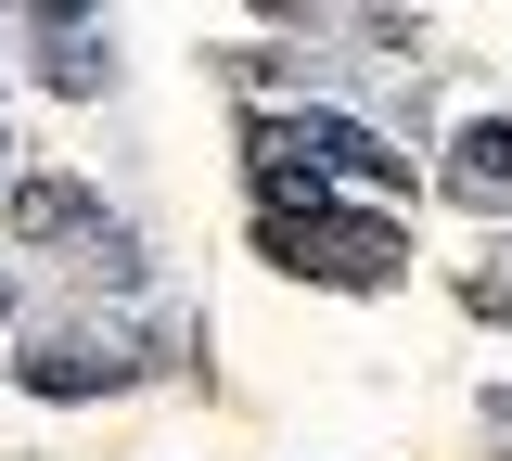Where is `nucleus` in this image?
<instances>
[{"label":"nucleus","mask_w":512,"mask_h":461,"mask_svg":"<svg viewBox=\"0 0 512 461\" xmlns=\"http://www.w3.org/2000/svg\"><path fill=\"white\" fill-rule=\"evenodd\" d=\"M256 244H269V269H295V282H346V295H372V282H397V218H346V205H320V218H256Z\"/></svg>","instance_id":"nucleus-1"},{"label":"nucleus","mask_w":512,"mask_h":461,"mask_svg":"<svg viewBox=\"0 0 512 461\" xmlns=\"http://www.w3.org/2000/svg\"><path fill=\"white\" fill-rule=\"evenodd\" d=\"M26 39H39V77H52L64 103H90V90H103V65H116L90 13H26Z\"/></svg>","instance_id":"nucleus-2"},{"label":"nucleus","mask_w":512,"mask_h":461,"mask_svg":"<svg viewBox=\"0 0 512 461\" xmlns=\"http://www.w3.org/2000/svg\"><path fill=\"white\" fill-rule=\"evenodd\" d=\"M295 129H308V154L333 167V180H372V193H410V154H397V141L346 129V116H295Z\"/></svg>","instance_id":"nucleus-3"},{"label":"nucleus","mask_w":512,"mask_h":461,"mask_svg":"<svg viewBox=\"0 0 512 461\" xmlns=\"http://www.w3.org/2000/svg\"><path fill=\"white\" fill-rule=\"evenodd\" d=\"M128 372H141V346L77 333V346H39V359H26V397H90V385H128Z\"/></svg>","instance_id":"nucleus-4"},{"label":"nucleus","mask_w":512,"mask_h":461,"mask_svg":"<svg viewBox=\"0 0 512 461\" xmlns=\"http://www.w3.org/2000/svg\"><path fill=\"white\" fill-rule=\"evenodd\" d=\"M448 205H512V116H474L448 141Z\"/></svg>","instance_id":"nucleus-5"},{"label":"nucleus","mask_w":512,"mask_h":461,"mask_svg":"<svg viewBox=\"0 0 512 461\" xmlns=\"http://www.w3.org/2000/svg\"><path fill=\"white\" fill-rule=\"evenodd\" d=\"M13 231H90V193L77 180H26L13 193Z\"/></svg>","instance_id":"nucleus-6"},{"label":"nucleus","mask_w":512,"mask_h":461,"mask_svg":"<svg viewBox=\"0 0 512 461\" xmlns=\"http://www.w3.org/2000/svg\"><path fill=\"white\" fill-rule=\"evenodd\" d=\"M0 321H13V282H0Z\"/></svg>","instance_id":"nucleus-7"},{"label":"nucleus","mask_w":512,"mask_h":461,"mask_svg":"<svg viewBox=\"0 0 512 461\" xmlns=\"http://www.w3.org/2000/svg\"><path fill=\"white\" fill-rule=\"evenodd\" d=\"M500 436H512V397H500Z\"/></svg>","instance_id":"nucleus-8"},{"label":"nucleus","mask_w":512,"mask_h":461,"mask_svg":"<svg viewBox=\"0 0 512 461\" xmlns=\"http://www.w3.org/2000/svg\"><path fill=\"white\" fill-rule=\"evenodd\" d=\"M500 282H512V269H500Z\"/></svg>","instance_id":"nucleus-9"}]
</instances>
